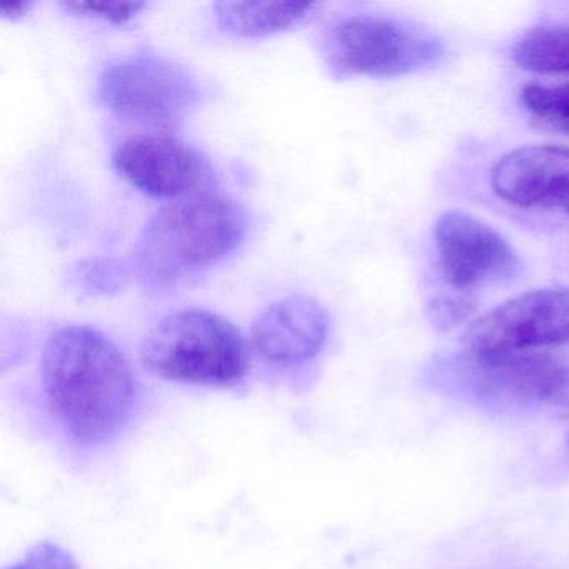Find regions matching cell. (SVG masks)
<instances>
[{
  "mask_svg": "<svg viewBox=\"0 0 569 569\" xmlns=\"http://www.w3.org/2000/svg\"><path fill=\"white\" fill-rule=\"evenodd\" d=\"M42 388L51 411L82 445H104L124 431L139 399L124 352L91 326H64L49 336Z\"/></svg>",
  "mask_w": 569,
  "mask_h": 569,
  "instance_id": "1",
  "label": "cell"
},
{
  "mask_svg": "<svg viewBox=\"0 0 569 569\" xmlns=\"http://www.w3.org/2000/svg\"><path fill=\"white\" fill-rule=\"evenodd\" d=\"M248 212L229 196L199 192L159 209L132 249V271L149 288H168L224 261L244 241Z\"/></svg>",
  "mask_w": 569,
  "mask_h": 569,
  "instance_id": "2",
  "label": "cell"
},
{
  "mask_svg": "<svg viewBox=\"0 0 569 569\" xmlns=\"http://www.w3.org/2000/svg\"><path fill=\"white\" fill-rule=\"evenodd\" d=\"M142 366L158 378L208 388H236L249 372L246 339L232 322L206 309L159 319L141 342Z\"/></svg>",
  "mask_w": 569,
  "mask_h": 569,
  "instance_id": "3",
  "label": "cell"
},
{
  "mask_svg": "<svg viewBox=\"0 0 569 569\" xmlns=\"http://www.w3.org/2000/svg\"><path fill=\"white\" fill-rule=\"evenodd\" d=\"M322 59L335 78H398L438 66L445 44L428 29L385 14L336 19L322 39Z\"/></svg>",
  "mask_w": 569,
  "mask_h": 569,
  "instance_id": "4",
  "label": "cell"
},
{
  "mask_svg": "<svg viewBox=\"0 0 569 569\" xmlns=\"http://www.w3.org/2000/svg\"><path fill=\"white\" fill-rule=\"evenodd\" d=\"M98 98L119 119L171 131L202 104L204 92L188 69L141 52L116 59L102 69Z\"/></svg>",
  "mask_w": 569,
  "mask_h": 569,
  "instance_id": "5",
  "label": "cell"
},
{
  "mask_svg": "<svg viewBox=\"0 0 569 569\" xmlns=\"http://www.w3.org/2000/svg\"><path fill=\"white\" fill-rule=\"evenodd\" d=\"M469 355L542 352L569 346V289H536L479 318L465 336Z\"/></svg>",
  "mask_w": 569,
  "mask_h": 569,
  "instance_id": "6",
  "label": "cell"
},
{
  "mask_svg": "<svg viewBox=\"0 0 569 569\" xmlns=\"http://www.w3.org/2000/svg\"><path fill=\"white\" fill-rule=\"evenodd\" d=\"M116 171L142 194L156 199L188 198L216 191L211 161L194 146L171 134H141L118 146Z\"/></svg>",
  "mask_w": 569,
  "mask_h": 569,
  "instance_id": "7",
  "label": "cell"
},
{
  "mask_svg": "<svg viewBox=\"0 0 569 569\" xmlns=\"http://www.w3.org/2000/svg\"><path fill=\"white\" fill-rule=\"evenodd\" d=\"M442 278L458 291H472L515 278L519 259L505 236L466 212L442 214L435 226Z\"/></svg>",
  "mask_w": 569,
  "mask_h": 569,
  "instance_id": "8",
  "label": "cell"
},
{
  "mask_svg": "<svg viewBox=\"0 0 569 569\" xmlns=\"http://www.w3.org/2000/svg\"><path fill=\"white\" fill-rule=\"evenodd\" d=\"M459 368L479 395L569 409V362L545 352L498 356L466 352Z\"/></svg>",
  "mask_w": 569,
  "mask_h": 569,
  "instance_id": "9",
  "label": "cell"
},
{
  "mask_svg": "<svg viewBox=\"0 0 569 569\" xmlns=\"http://www.w3.org/2000/svg\"><path fill=\"white\" fill-rule=\"evenodd\" d=\"M491 186L516 208L569 216V149L541 144L508 152L492 166Z\"/></svg>",
  "mask_w": 569,
  "mask_h": 569,
  "instance_id": "10",
  "label": "cell"
},
{
  "mask_svg": "<svg viewBox=\"0 0 569 569\" xmlns=\"http://www.w3.org/2000/svg\"><path fill=\"white\" fill-rule=\"evenodd\" d=\"M331 319L318 299L288 296L272 302L251 329V345L266 361L301 365L316 358L328 341Z\"/></svg>",
  "mask_w": 569,
  "mask_h": 569,
  "instance_id": "11",
  "label": "cell"
},
{
  "mask_svg": "<svg viewBox=\"0 0 569 569\" xmlns=\"http://www.w3.org/2000/svg\"><path fill=\"white\" fill-rule=\"evenodd\" d=\"M319 4L301 2H218L219 29L236 38L258 39L288 31L315 18Z\"/></svg>",
  "mask_w": 569,
  "mask_h": 569,
  "instance_id": "12",
  "label": "cell"
},
{
  "mask_svg": "<svg viewBox=\"0 0 569 569\" xmlns=\"http://www.w3.org/2000/svg\"><path fill=\"white\" fill-rule=\"evenodd\" d=\"M512 61L536 74L569 76V19L529 29L512 48Z\"/></svg>",
  "mask_w": 569,
  "mask_h": 569,
  "instance_id": "13",
  "label": "cell"
},
{
  "mask_svg": "<svg viewBox=\"0 0 569 569\" xmlns=\"http://www.w3.org/2000/svg\"><path fill=\"white\" fill-rule=\"evenodd\" d=\"M521 102L536 121L569 136V82L526 86Z\"/></svg>",
  "mask_w": 569,
  "mask_h": 569,
  "instance_id": "14",
  "label": "cell"
},
{
  "mask_svg": "<svg viewBox=\"0 0 569 569\" xmlns=\"http://www.w3.org/2000/svg\"><path fill=\"white\" fill-rule=\"evenodd\" d=\"M146 2H129V0H81V2H62L61 8L81 18L101 19L111 24H126L132 21Z\"/></svg>",
  "mask_w": 569,
  "mask_h": 569,
  "instance_id": "15",
  "label": "cell"
},
{
  "mask_svg": "<svg viewBox=\"0 0 569 569\" xmlns=\"http://www.w3.org/2000/svg\"><path fill=\"white\" fill-rule=\"evenodd\" d=\"M6 569H79L71 552L51 541H41L16 565Z\"/></svg>",
  "mask_w": 569,
  "mask_h": 569,
  "instance_id": "16",
  "label": "cell"
},
{
  "mask_svg": "<svg viewBox=\"0 0 569 569\" xmlns=\"http://www.w3.org/2000/svg\"><path fill=\"white\" fill-rule=\"evenodd\" d=\"M34 8L32 2H8V4H0V14L2 18L18 19L28 14Z\"/></svg>",
  "mask_w": 569,
  "mask_h": 569,
  "instance_id": "17",
  "label": "cell"
},
{
  "mask_svg": "<svg viewBox=\"0 0 569 569\" xmlns=\"http://www.w3.org/2000/svg\"><path fill=\"white\" fill-rule=\"evenodd\" d=\"M568 445H569V439H568Z\"/></svg>",
  "mask_w": 569,
  "mask_h": 569,
  "instance_id": "18",
  "label": "cell"
}]
</instances>
